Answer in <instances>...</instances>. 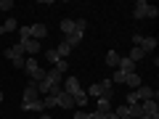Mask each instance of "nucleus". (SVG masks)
<instances>
[{
    "label": "nucleus",
    "instance_id": "obj_22",
    "mask_svg": "<svg viewBox=\"0 0 159 119\" xmlns=\"http://www.w3.org/2000/svg\"><path fill=\"white\" fill-rule=\"evenodd\" d=\"M61 32L64 34H72L74 32V19H64V21H61Z\"/></svg>",
    "mask_w": 159,
    "mask_h": 119
},
{
    "label": "nucleus",
    "instance_id": "obj_5",
    "mask_svg": "<svg viewBox=\"0 0 159 119\" xmlns=\"http://www.w3.org/2000/svg\"><path fill=\"white\" fill-rule=\"evenodd\" d=\"M32 101H40L37 82H27V87H24V101L21 103H32Z\"/></svg>",
    "mask_w": 159,
    "mask_h": 119
},
{
    "label": "nucleus",
    "instance_id": "obj_27",
    "mask_svg": "<svg viewBox=\"0 0 159 119\" xmlns=\"http://www.w3.org/2000/svg\"><path fill=\"white\" fill-rule=\"evenodd\" d=\"M53 69H56V72H61V74H64V72H66V69H69V61H66V58H58V61L53 64Z\"/></svg>",
    "mask_w": 159,
    "mask_h": 119
},
{
    "label": "nucleus",
    "instance_id": "obj_6",
    "mask_svg": "<svg viewBox=\"0 0 159 119\" xmlns=\"http://www.w3.org/2000/svg\"><path fill=\"white\" fill-rule=\"evenodd\" d=\"M29 34H32V40L43 42V40L48 37V27H45V24H32V27H29Z\"/></svg>",
    "mask_w": 159,
    "mask_h": 119
},
{
    "label": "nucleus",
    "instance_id": "obj_12",
    "mask_svg": "<svg viewBox=\"0 0 159 119\" xmlns=\"http://www.w3.org/2000/svg\"><path fill=\"white\" fill-rule=\"evenodd\" d=\"M21 45H24V53H29V58H32L34 53H40V51H43V45H40L37 40H27V42H21Z\"/></svg>",
    "mask_w": 159,
    "mask_h": 119
},
{
    "label": "nucleus",
    "instance_id": "obj_13",
    "mask_svg": "<svg viewBox=\"0 0 159 119\" xmlns=\"http://www.w3.org/2000/svg\"><path fill=\"white\" fill-rule=\"evenodd\" d=\"M64 42H66L69 48H77L80 42H82V32H77V29H74L72 34H66V40H64Z\"/></svg>",
    "mask_w": 159,
    "mask_h": 119
},
{
    "label": "nucleus",
    "instance_id": "obj_32",
    "mask_svg": "<svg viewBox=\"0 0 159 119\" xmlns=\"http://www.w3.org/2000/svg\"><path fill=\"white\" fill-rule=\"evenodd\" d=\"M13 8V0H0V11H11Z\"/></svg>",
    "mask_w": 159,
    "mask_h": 119
},
{
    "label": "nucleus",
    "instance_id": "obj_29",
    "mask_svg": "<svg viewBox=\"0 0 159 119\" xmlns=\"http://www.w3.org/2000/svg\"><path fill=\"white\" fill-rule=\"evenodd\" d=\"M43 106H45V108H53V106H58V103H56V95H45V98H43Z\"/></svg>",
    "mask_w": 159,
    "mask_h": 119
},
{
    "label": "nucleus",
    "instance_id": "obj_18",
    "mask_svg": "<svg viewBox=\"0 0 159 119\" xmlns=\"http://www.w3.org/2000/svg\"><path fill=\"white\" fill-rule=\"evenodd\" d=\"M19 27V21H16V19H6V24H3V27H0V34H8V32H13V29H16Z\"/></svg>",
    "mask_w": 159,
    "mask_h": 119
},
{
    "label": "nucleus",
    "instance_id": "obj_28",
    "mask_svg": "<svg viewBox=\"0 0 159 119\" xmlns=\"http://www.w3.org/2000/svg\"><path fill=\"white\" fill-rule=\"evenodd\" d=\"M27 40H32V34H29V27H21V29H19V42H27Z\"/></svg>",
    "mask_w": 159,
    "mask_h": 119
},
{
    "label": "nucleus",
    "instance_id": "obj_9",
    "mask_svg": "<svg viewBox=\"0 0 159 119\" xmlns=\"http://www.w3.org/2000/svg\"><path fill=\"white\" fill-rule=\"evenodd\" d=\"M6 58H8V61H16V58H24V45H21V42H16V45L6 48Z\"/></svg>",
    "mask_w": 159,
    "mask_h": 119
},
{
    "label": "nucleus",
    "instance_id": "obj_30",
    "mask_svg": "<svg viewBox=\"0 0 159 119\" xmlns=\"http://www.w3.org/2000/svg\"><path fill=\"white\" fill-rule=\"evenodd\" d=\"M135 103H141V101H138L135 90H133V93H127V103H125V106H135Z\"/></svg>",
    "mask_w": 159,
    "mask_h": 119
},
{
    "label": "nucleus",
    "instance_id": "obj_36",
    "mask_svg": "<svg viewBox=\"0 0 159 119\" xmlns=\"http://www.w3.org/2000/svg\"><path fill=\"white\" fill-rule=\"evenodd\" d=\"M103 119H117V114H114V111H109V114H103Z\"/></svg>",
    "mask_w": 159,
    "mask_h": 119
},
{
    "label": "nucleus",
    "instance_id": "obj_2",
    "mask_svg": "<svg viewBox=\"0 0 159 119\" xmlns=\"http://www.w3.org/2000/svg\"><path fill=\"white\" fill-rule=\"evenodd\" d=\"M133 42H135V45L141 48L143 53L157 51V37H143V34H135V37H133Z\"/></svg>",
    "mask_w": 159,
    "mask_h": 119
},
{
    "label": "nucleus",
    "instance_id": "obj_1",
    "mask_svg": "<svg viewBox=\"0 0 159 119\" xmlns=\"http://www.w3.org/2000/svg\"><path fill=\"white\" fill-rule=\"evenodd\" d=\"M24 72L29 74L32 82H43V79H45V72L40 69V64L34 61V58H27V61H24Z\"/></svg>",
    "mask_w": 159,
    "mask_h": 119
},
{
    "label": "nucleus",
    "instance_id": "obj_8",
    "mask_svg": "<svg viewBox=\"0 0 159 119\" xmlns=\"http://www.w3.org/2000/svg\"><path fill=\"white\" fill-rule=\"evenodd\" d=\"M135 95H138V101H157V93H154V87H148V85H141L135 90Z\"/></svg>",
    "mask_w": 159,
    "mask_h": 119
},
{
    "label": "nucleus",
    "instance_id": "obj_37",
    "mask_svg": "<svg viewBox=\"0 0 159 119\" xmlns=\"http://www.w3.org/2000/svg\"><path fill=\"white\" fill-rule=\"evenodd\" d=\"M40 119H51V114H40Z\"/></svg>",
    "mask_w": 159,
    "mask_h": 119
},
{
    "label": "nucleus",
    "instance_id": "obj_39",
    "mask_svg": "<svg viewBox=\"0 0 159 119\" xmlns=\"http://www.w3.org/2000/svg\"><path fill=\"white\" fill-rule=\"evenodd\" d=\"M0 103H3V93H0Z\"/></svg>",
    "mask_w": 159,
    "mask_h": 119
},
{
    "label": "nucleus",
    "instance_id": "obj_24",
    "mask_svg": "<svg viewBox=\"0 0 159 119\" xmlns=\"http://www.w3.org/2000/svg\"><path fill=\"white\" fill-rule=\"evenodd\" d=\"M114 114H117V119H133V114H130V108H127V106H119Z\"/></svg>",
    "mask_w": 159,
    "mask_h": 119
},
{
    "label": "nucleus",
    "instance_id": "obj_11",
    "mask_svg": "<svg viewBox=\"0 0 159 119\" xmlns=\"http://www.w3.org/2000/svg\"><path fill=\"white\" fill-rule=\"evenodd\" d=\"M117 69H119V72H122V74H135V64H133V61H130V58H127V56H122V58H119Z\"/></svg>",
    "mask_w": 159,
    "mask_h": 119
},
{
    "label": "nucleus",
    "instance_id": "obj_25",
    "mask_svg": "<svg viewBox=\"0 0 159 119\" xmlns=\"http://www.w3.org/2000/svg\"><path fill=\"white\" fill-rule=\"evenodd\" d=\"M56 53H58V58H69V53H72V48H69L66 42H61V45L56 48Z\"/></svg>",
    "mask_w": 159,
    "mask_h": 119
},
{
    "label": "nucleus",
    "instance_id": "obj_15",
    "mask_svg": "<svg viewBox=\"0 0 159 119\" xmlns=\"http://www.w3.org/2000/svg\"><path fill=\"white\" fill-rule=\"evenodd\" d=\"M45 79L51 82V85H61V82H64V74L56 72V69H51V72H45Z\"/></svg>",
    "mask_w": 159,
    "mask_h": 119
},
{
    "label": "nucleus",
    "instance_id": "obj_16",
    "mask_svg": "<svg viewBox=\"0 0 159 119\" xmlns=\"http://www.w3.org/2000/svg\"><path fill=\"white\" fill-rule=\"evenodd\" d=\"M96 111H98V114H109V111H111V103H109V98H106V95H101V98H98Z\"/></svg>",
    "mask_w": 159,
    "mask_h": 119
},
{
    "label": "nucleus",
    "instance_id": "obj_33",
    "mask_svg": "<svg viewBox=\"0 0 159 119\" xmlns=\"http://www.w3.org/2000/svg\"><path fill=\"white\" fill-rule=\"evenodd\" d=\"M74 119H93V114H88V111H82V108H80V111L74 114Z\"/></svg>",
    "mask_w": 159,
    "mask_h": 119
},
{
    "label": "nucleus",
    "instance_id": "obj_7",
    "mask_svg": "<svg viewBox=\"0 0 159 119\" xmlns=\"http://www.w3.org/2000/svg\"><path fill=\"white\" fill-rule=\"evenodd\" d=\"M146 13H148V3L146 0H138L135 6H133V19L141 21V19H146Z\"/></svg>",
    "mask_w": 159,
    "mask_h": 119
},
{
    "label": "nucleus",
    "instance_id": "obj_20",
    "mask_svg": "<svg viewBox=\"0 0 159 119\" xmlns=\"http://www.w3.org/2000/svg\"><path fill=\"white\" fill-rule=\"evenodd\" d=\"M119 58H122V56H119L117 51H109V53H106V64H109V66H111V69H117Z\"/></svg>",
    "mask_w": 159,
    "mask_h": 119
},
{
    "label": "nucleus",
    "instance_id": "obj_3",
    "mask_svg": "<svg viewBox=\"0 0 159 119\" xmlns=\"http://www.w3.org/2000/svg\"><path fill=\"white\" fill-rule=\"evenodd\" d=\"M61 90L64 93H69V95H77V93H82V87H80V79L77 77H66V79H64V85H61Z\"/></svg>",
    "mask_w": 159,
    "mask_h": 119
},
{
    "label": "nucleus",
    "instance_id": "obj_38",
    "mask_svg": "<svg viewBox=\"0 0 159 119\" xmlns=\"http://www.w3.org/2000/svg\"><path fill=\"white\" fill-rule=\"evenodd\" d=\"M138 119H151V117H146V114H141V117H138Z\"/></svg>",
    "mask_w": 159,
    "mask_h": 119
},
{
    "label": "nucleus",
    "instance_id": "obj_35",
    "mask_svg": "<svg viewBox=\"0 0 159 119\" xmlns=\"http://www.w3.org/2000/svg\"><path fill=\"white\" fill-rule=\"evenodd\" d=\"M24 61H27V58H16V61H11V64H13V69H24Z\"/></svg>",
    "mask_w": 159,
    "mask_h": 119
},
{
    "label": "nucleus",
    "instance_id": "obj_17",
    "mask_svg": "<svg viewBox=\"0 0 159 119\" xmlns=\"http://www.w3.org/2000/svg\"><path fill=\"white\" fill-rule=\"evenodd\" d=\"M24 111H45V106H43V98L40 101H32V103H21Z\"/></svg>",
    "mask_w": 159,
    "mask_h": 119
},
{
    "label": "nucleus",
    "instance_id": "obj_14",
    "mask_svg": "<svg viewBox=\"0 0 159 119\" xmlns=\"http://www.w3.org/2000/svg\"><path fill=\"white\" fill-rule=\"evenodd\" d=\"M125 85L130 87V90H138V87L143 85V79L138 77V74H127V77H125Z\"/></svg>",
    "mask_w": 159,
    "mask_h": 119
},
{
    "label": "nucleus",
    "instance_id": "obj_31",
    "mask_svg": "<svg viewBox=\"0 0 159 119\" xmlns=\"http://www.w3.org/2000/svg\"><path fill=\"white\" fill-rule=\"evenodd\" d=\"M45 56H48V61H51V64H56V61H58V53H56V48H53V51H45Z\"/></svg>",
    "mask_w": 159,
    "mask_h": 119
},
{
    "label": "nucleus",
    "instance_id": "obj_26",
    "mask_svg": "<svg viewBox=\"0 0 159 119\" xmlns=\"http://www.w3.org/2000/svg\"><path fill=\"white\" fill-rule=\"evenodd\" d=\"M85 93H90L93 98H101L103 95V87H101V82H96V85H90V90H85Z\"/></svg>",
    "mask_w": 159,
    "mask_h": 119
},
{
    "label": "nucleus",
    "instance_id": "obj_23",
    "mask_svg": "<svg viewBox=\"0 0 159 119\" xmlns=\"http://www.w3.org/2000/svg\"><path fill=\"white\" fill-rule=\"evenodd\" d=\"M85 103H88V93H85V90H82V93H77V95H74V106H77V108H82V106H85Z\"/></svg>",
    "mask_w": 159,
    "mask_h": 119
},
{
    "label": "nucleus",
    "instance_id": "obj_34",
    "mask_svg": "<svg viewBox=\"0 0 159 119\" xmlns=\"http://www.w3.org/2000/svg\"><path fill=\"white\" fill-rule=\"evenodd\" d=\"M157 16H159V8L148 6V13H146V19H157Z\"/></svg>",
    "mask_w": 159,
    "mask_h": 119
},
{
    "label": "nucleus",
    "instance_id": "obj_19",
    "mask_svg": "<svg viewBox=\"0 0 159 119\" xmlns=\"http://www.w3.org/2000/svg\"><path fill=\"white\" fill-rule=\"evenodd\" d=\"M143 56H146V53H143V51H141V48H138V45H133V51H130V53H127V58H130V61H133V64H138V61H141V58H143Z\"/></svg>",
    "mask_w": 159,
    "mask_h": 119
},
{
    "label": "nucleus",
    "instance_id": "obj_4",
    "mask_svg": "<svg viewBox=\"0 0 159 119\" xmlns=\"http://www.w3.org/2000/svg\"><path fill=\"white\" fill-rule=\"evenodd\" d=\"M141 111L151 119H159V103L157 101H141Z\"/></svg>",
    "mask_w": 159,
    "mask_h": 119
},
{
    "label": "nucleus",
    "instance_id": "obj_21",
    "mask_svg": "<svg viewBox=\"0 0 159 119\" xmlns=\"http://www.w3.org/2000/svg\"><path fill=\"white\" fill-rule=\"evenodd\" d=\"M125 77H127V74H122L119 69H114V72H111V85H125Z\"/></svg>",
    "mask_w": 159,
    "mask_h": 119
},
{
    "label": "nucleus",
    "instance_id": "obj_10",
    "mask_svg": "<svg viewBox=\"0 0 159 119\" xmlns=\"http://www.w3.org/2000/svg\"><path fill=\"white\" fill-rule=\"evenodd\" d=\"M56 103H58V106H61V108H66V111H69V108H74V98L72 95H69V93H56Z\"/></svg>",
    "mask_w": 159,
    "mask_h": 119
}]
</instances>
